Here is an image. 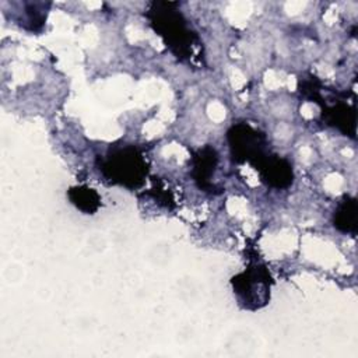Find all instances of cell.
<instances>
[{
	"label": "cell",
	"instance_id": "obj_1",
	"mask_svg": "<svg viewBox=\"0 0 358 358\" xmlns=\"http://www.w3.org/2000/svg\"><path fill=\"white\" fill-rule=\"evenodd\" d=\"M176 6V3L154 1L147 13V18L166 48L178 59L192 62L196 59L200 41Z\"/></svg>",
	"mask_w": 358,
	"mask_h": 358
},
{
	"label": "cell",
	"instance_id": "obj_2",
	"mask_svg": "<svg viewBox=\"0 0 358 358\" xmlns=\"http://www.w3.org/2000/svg\"><path fill=\"white\" fill-rule=\"evenodd\" d=\"M98 169L109 183L136 189L143 185L148 173V164L140 148L126 144L110 147L99 157Z\"/></svg>",
	"mask_w": 358,
	"mask_h": 358
},
{
	"label": "cell",
	"instance_id": "obj_3",
	"mask_svg": "<svg viewBox=\"0 0 358 358\" xmlns=\"http://www.w3.org/2000/svg\"><path fill=\"white\" fill-rule=\"evenodd\" d=\"M231 284L236 301L243 309L257 310L270 301L273 277L266 264L260 262H250L243 271L232 277Z\"/></svg>",
	"mask_w": 358,
	"mask_h": 358
},
{
	"label": "cell",
	"instance_id": "obj_4",
	"mask_svg": "<svg viewBox=\"0 0 358 358\" xmlns=\"http://www.w3.org/2000/svg\"><path fill=\"white\" fill-rule=\"evenodd\" d=\"M227 138L236 162H249L256 169L270 155L267 137L248 123L234 124L228 130Z\"/></svg>",
	"mask_w": 358,
	"mask_h": 358
},
{
	"label": "cell",
	"instance_id": "obj_5",
	"mask_svg": "<svg viewBox=\"0 0 358 358\" xmlns=\"http://www.w3.org/2000/svg\"><path fill=\"white\" fill-rule=\"evenodd\" d=\"M218 165V154L213 145L197 150L192 158V176L204 192L215 193L217 185L213 182Z\"/></svg>",
	"mask_w": 358,
	"mask_h": 358
},
{
	"label": "cell",
	"instance_id": "obj_6",
	"mask_svg": "<svg viewBox=\"0 0 358 358\" xmlns=\"http://www.w3.org/2000/svg\"><path fill=\"white\" fill-rule=\"evenodd\" d=\"M262 180L271 187L284 189L288 187L294 180L292 165L288 159L280 158L278 155H268L257 168Z\"/></svg>",
	"mask_w": 358,
	"mask_h": 358
},
{
	"label": "cell",
	"instance_id": "obj_7",
	"mask_svg": "<svg viewBox=\"0 0 358 358\" xmlns=\"http://www.w3.org/2000/svg\"><path fill=\"white\" fill-rule=\"evenodd\" d=\"M323 119L327 124L337 127L345 136H355V108L344 102L323 106Z\"/></svg>",
	"mask_w": 358,
	"mask_h": 358
},
{
	"label": "cell",
	"instance_id": "obj_8",
	"mask_svg": "<svg viewBox=\"0 0 358 358\" xmlns=\"http://www.w3.org/2000/svg\"><path fill=\"white\" fill-rule=\"evenodd\" d=\"M357 213L358 206L354 197L345 196L336 207L333 215V225L345 234L357 232Z\"/></svg>",
	"mask_w": 358,
	"mask_h": 358
},
{
	"label": "cell",
	"instance_id": "obj_9",
	"mask_svg": "<svg viewBox=\"0 0 358 358\" xmlns=\"http://www.w3.org/2000/svg\"><path fill=\"white\" fill-rule=\"evenodd\" d=\"M69 200L83 213L94 214L101 207V196L88 186H74L67 192Z\"/></svg>",
	"mask_w": 358,
	"mask_h": 358
},
{
	"label": "cell",
	"instance_id": "obj_10",
	"mask_svg": "<svg viewBox=\"0 0 358 358\" xmlns=\"http://www.w3.org/2000/svg\"><path fill=\"white\" fill-rule=\"evenodd\" d=\"M48 6L43 3H27L24 11L18 17V22L28 31L38 32L42 29L43 22L46 21Z\"/></svg>",
	"mask_w": 358,
	"mask_h": 358
}]
</instances>
